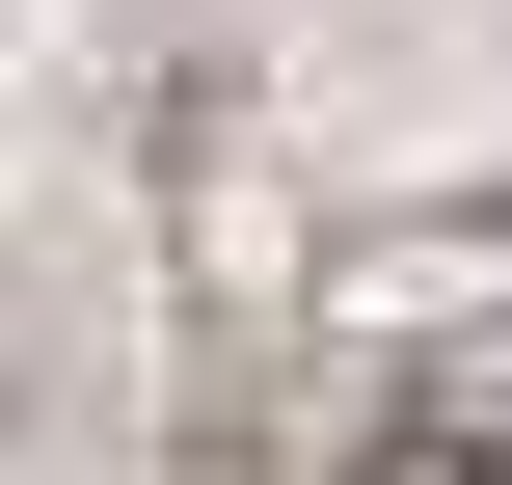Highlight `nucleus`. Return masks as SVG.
Wrapping results in <instances>:
<instances>
[{
    "mask_svg": "<svg viewBox=\"0 0 512 485\" xmlns=\"http://www.w3.org/2000/svg\"><path fill=\"white\" fill-rule=\"evenodd\" d=\"M378 485H512V351H486V378H432V405L378 432Z\"/></svg>",
    "mask_w": 512,
    "mask_h": 485,
    "instance_id": "1",
    "label": "nucleus"
}]
</instances>
